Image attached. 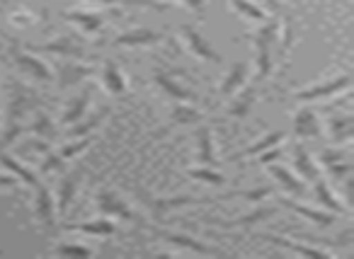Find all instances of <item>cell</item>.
Listing matches in <instances>:
<instances>
[{
	"instance_id": "d590c367",
	"label": "cell",
	"mask_w": 354,
	"mask_h": 259,
	"mask_svg": "<svg viewBox=\"0 0 354 259\" xmlns=\"http://www.w3.org/2000/svg\"><path fill=\"white\" fill-rule=\"evenodd\" d=\"M187 177L194 182H202V184H212V186L226 184V177H223L216 167H207V165H197V167H192V170H187Z\"/></svg>"
},
{
	"instance_id": "83f0119b",
	"label": "cell",
	"mask_w": 354,
	"mask_h": 259,
	"mask_svg": "<svg viewBox=\"0 0 354 259\" xmlns=\"http://www.w3.org/2000/svg\"><path fill=\"white\" fill-rule=\"evenodd\" d=\"M270 175L277 180V184L281 186L284 191H289V194H296V196H304L306 194V182L301 180L299 175H296L294 170H289V167L284 165H274V162H270Z\"/></svg>"
},
{
	"instance_id": "5bb4252c",
	"label": "cell",
	"mask_w": 354,
	"mask_h": 259,
	"mask_svg": "<svg viewBox=\"0 0 354 259\" xmlns=\"http://www.w3.org/2000/svg\"><path fill=\"white\" fill-rule=\"evenodd\" d=\"M257 99H260V85L252 83V85H243L236 95L228 97V107H226V114L231 119H245L248 114L255 109Z\"/></svg>"
},
{
	"instance_id": "4dcf8cb0",
	"label": "cell",
	"mask_w": 354,
	"mask_h": 259,
	"mask_svg": "<svg viewBox=\"0 0 354 259\" xmlns=\"http://www.w3.org/2000/svg\"><path fill=\"white\" fill-rule=\"evenodd\" d=\"M100 78H102V88L107 90L109 95H124L129 90V83H127V75L122 73L114 61H107L100 70Z\"/></svg>"
},
{
	"instance_id": "60d3db41",
	"label": "cell",
	"mask_w": 354,
	"mask_h": 259,
	"mask_svg": "<svg viewBox=\"0 0 354 259\" xmlns=\"http://www.w3.org/2000/svg\"><path fill=\"white\" fill-rule=\"evenodd\" d=\"M88 3H102V6H138V8H153V10H165L170 8L160 0H88Z\"/></svg>"
},
{
	"instance_id": "52a82bcc",
	"label": "cell",
	"mask_w": 354,
	"mask_h": 259,
	"mask_svg": "<svg viewBox=\"0 0 354 259\" xmlns=\"http://www.w3.org/2000/svg\"><path fill=\"white\" fill-rule=\"evenodd\" d=\"M10 56H12V64H15L27 78L37 80V83H54V68H51L44 59L32 54L30 49H17V46H12Z\"/></svg>"
},
{
	"instance_id": "d4e9b609",
	"label": "cell",
	"mask_w": 354,
	"mask_h": 259,
	"mask_svg": "<svg viewBox=\"0 0 354 259\" xmlns=\"http://www.w3.org/2000/svg\"><path fill=\"white\" fill-rule=\"evenodd\" d=\"M66 22L78 27L83 35L88 37H100L104 30V15L102 12H83V10H71L64 15Z\"/></svg>"
},
{
	"instance_id": "44dd1931",
	"label": "cell",
	"mask_w": 354,
	"mask_h": 259,
	"mask_svg": "<svg viewBox=\"0 0 354 259\" xmlns=\"http://www.w3.org/2000/svg\"><path fill=\"white\" fill-rule=\"evenodd\" d=\"M93 73H95L93 66L73 64V61L68 59L59 68V73H54V80H56V85H59V90H68V88H75V85H83V80H88Z\"/></svg>"
},
{
	"instance_id": "7bdbcfd3",
	"label": "cell",
	"mask_w": 354,
	"mask_h": 259,
	"mask_svg": "<svg viewBox=\"0 0 354 259\" xmlns=\"http://www.w3.org/2000/svg\"><path fill=\"white\" fill-rule=\"evenodd\" d=\"M279 157H281V148L274 146V148H270V151H262L255 162L257 165H270V162H277Z\"/></svg>"
},
{
	"instance_id": "1f68e13d",
	"label": "cell",
	"mask_w": 354,
	"mask_h": 259,
	"mask_svg": "<svg viewBox=\"0 0 354 259\" xmlns=\"http://www.w3.org/2000/svg\"><path fill=\"white\" fill-rule=\"evenodd\" d=\"M0 165L6 167V170H10V175H15L20 182H25L27 186H32V189H37V186L41 184L39 182V175H37L35 170H30L27 165H22L17 157L8 155L6 151H0Z\"/></svg>"
},
{
	"instance_id": "bcb514c9",
	"label": "cell",
	"mask_w": 354,
	"mask_h": 259,
	"mask_svg": "<svg viewBox=\"0 0 354 259\" xmlns=\"http://www.w3.org/2000/svg\"><path fill=\"white\" fill-rule=\"evenodd\" d=\"M17 177L15 175H0V189H6V186H17Z\"/></svg>"
},
{
	"instance_id": "3957f363",
	"label": "cell",
	"mask_w": 354,
	"mask_h": 259,
	"mask_svg": "<svg viewBox=\"0 0 354 259\" xmlns=\"http://www.w3.org/2000/svg\"><path fill=\"white\" fill-rule=\"evenodd\" d=\"M133 194H136L138 204L148 211L156 223H165L167 215L177 209H185V206H197V204H214L218 199H209V196H153L151 191L138 189L133 186Z\"/></svg>"
},
{
	"instance_id": "5b68a950",
	"label": "cell",
	"mask_w": 354,
	"mask_h": 259,
	"mask_svg": "<svg viewBox=\"0 0 354 259\" xmlns=\"http://www.w3.org/2000/svg\"><path fill=\"white\" fill-rule=\"evenodd\" d=\"M352 88V75L349 73H339L335 78H328L323 83H310L301 90H294V99L304 104H313L320 102V99H330V97H337L339 93H347Z\"/></svg>"
},
{
	"instance_id": "9c48e42d",
	"label": "cell",
	"mask_w": 354,
	"mask_h": 259,
	"mask_svg": "<svg viewBox=\"0 0 354 259\" xmlns=\"http://www.w3.org/2000/svg\"><path fill=\"white\" fill-rule=\"evenodd\" d=\"M153 85H156L167 99H172V102H189V104L199 102V95L194 93V90H189L187 85H183L175 75L162 68L153 70Z\"/></svg>"
},
{
	"instance_id": "30bf717a",
	"label": "cell",
	"mask_w": 354,
	"mask_h": 259,
	"mask_svg": "<svg viewBox=\"0 0 354 259\" xmlns=\"http://www.w3.org/2000/svg\"><path fill=\"white\" fill-rule=\"evenodd\" d=\"M180 37H183V44L187 46L189 54L197 56L199 61H204V64H223V56L218 54L212 46V41H209L202 32L194 30L192 25H185L183 30H180Z\"/></svg>"
},
{
	"instance_id": "e575fe53",
	"label": "cell",
	"mask_w": 354,
	"mask_h": 259,
	"mask_svg": "<svg viewBox=\"0 0 354 259\" xmlns=\"http://www.w3.org/2000/svg\"><path fill=\"white\" fill-rule=\"evenodd\" d=\"M107 117H109V107H104V109H100V112H95L90 119H85V122L80 119V122L71 124L66 133H68V138H83V136H88L90 131H95Z\"/></svg>"
},
{
	"instance_id": "603a6c76",
	"label": "cell",
	"mask_w": 354,
	"mask_h": 259,
	"mask_svg": "<svg viewBox=\"0 0 354 259\" xmlns=\"http://www.w3.org/2000/svg\"><path fill=\"white\" fill-rule=\"evenodd\" d=\"M197 153H194V160L197 165H207V167H218V157H216V148H214V133L212 126L202 122V126L197 128Z\"/></svg>"
},
{
	"instance_id": "8d00e7d4",
	"label": "cell",
	"mask_w": 354,
	"mask_h": 259,
	"mask_svg": "<svg viewBox=\"0 0 354 259\" xmlns=\"http://www.w3.org/2000/svg\"><path fill=\"white\" fill-rule=\"evenodd\" d=\"M274 194V186H255V189H236V191H228V194H221V199H245V201H252V204H260L265 201L267 196Z\"/></svg>"
},
{
	"instance_id": "484cf974",
	"label": "cell",
	"mask_w": 354,
	"mask_h": 259,
	"mask_svg": "<svg viewBox=\"0 0 354 259\" xmlns=\"http://www.w3.org/2000/svg\"><path fill=\"white\" fill-rule=\"evenodd\" d=\"M64 230H75V233H83V235H93V238H112L117 235V223L112 218H93V220H85V223H64Z\"/></svg>"
},
{
	"instance_id": "8992f818",
	"label": "cell",
	"mask_w": 354,
	"mask_h": 259,
	"mask_svg": "<svg viewBox=\"0 0 354 259\" xmlns=\"http://www.w3.org/2000/svg\"><path fill=\"white\" fill-rule=\"evenodd\" d=\"M151 230L156 233V238L160 242L170 244L172 247V254L175 252H194V254H207V257H218L221 249L214 247V244H207L197 238H189V235H183V233H172V230H160L158 225H151Z\"/></svg>"
},
{
	"instance_id": "d6a6232c",
	"label": "cell",
	"mask_w": 354,
	"mask_h": 259,
	"mask_svg": "<svg viewBox=\"0 0 354 259\" xmlns=\"http://www.w3.org/2000/svg\"><path fill=\"white\" fill-rule=\"evenodd\" d=\"M294 41H296V17L286 12V15L279 20V35H277V51H279L281 61L289 56Z\"/></svg>"
},
{
	"instance_id": "277c9868",
	"label": "cell",
	"mask_w": 354,
	"mask_h": 259,
	"mask_svg": "<svg viewBox=\"0 0 354 259\" xmlns=\"http://www.w3.org/2000/svg\"><path fill=\"white\" fill-rule=\"evenodd\" d=\"M93 201H95V209H97V213L104 215V218L127 220V223H133V225H143V218L131 209V206H129V201L122 199V194H119L117 189H109V186H104V189H100L97 194H95Z\"/></svg>"
},
{
	"instance_id": "4316f807",
	"label": "cell",
	"mask_w": 354,
	"mask_h": 259,
	"mask_svg": "<svg viewBox=\"0 0 354 259\" xmlns=\"http://www.w3.org/2000/svg\"><path fill=\"white\" fill-rule=\"evenodd\" d=\"M279 201L286 206V209H291L294 213L304 215L306 220H310V223L318 225V228H330V225H335V220H337V213H333V211L310 209V206H304V204H299V201H291V199H279Z\"/></svg>"
},
{
	"instance_id": "f1b7e54d",
	"label": "cell",
	"mask_w": 354,
	"mask_h": 259,
	"mask_svg": "<svg viewBox=\"0 0 354 259\" xmlns=\"http://www.w3.org/2000/svg\"><path fill=\"white\" fill-rule=\"evenodd\" d=\"M294 170L304 182H315L320 177L318 162H315V157L306 151L304 143H296V148H294Z\"/></svg>"
},
{
	"instance_id": "9a60e30c",
	"label": "cell",
	"mask_w": 354,
	"mask_h": 259,
	"mask_svg": "<svg viewBox=\"0 0 354 259\" xmlns=\"http://www.w3.org/2000/svg\"><path fill=\"white\" fill-rule=\"evenodd\" d=\"M35 215L37 220H39L41 228L46 230H56L59 228V223H56V218H59V211H56V201H54V194H51L49 186L39 184L35 189Z\"/></svg>"
},
{
	"instance_id": "b9f144b4",
	"label": "cell",
	"mask_w": 354,
	"mask_h": 259,
	"mask_svg": "<svg viewBox=\"0 0 354 259\" xmlns=\"http://www.w3.org/2000/svg\"><path fill=\"white\" fill-rule=\"evenodd\" d=\"M8 22L15 27H32L37 22V15L35 12H27V10H20V12H12L10 17H8Z\"/></svg>"
},
{
	"instance_id": "7c38bea8",
	"label": "cell",
	"mask_w": 354,
	"mask_h": 259,
	"mask_svg": "<svg viewBox=\"0 0 354 259\" xmlns=\"http://www.w3.org/2000/svg\"><path fill=\"white\" fill-rule=\"evenodd\" d=\"M160 41H165L162 32L151 30V27H131V30L114 37L112 46H117V49H146V46H156Z\"/></svg>"
},
{
	"instance_id": "e0dca14e",
	"label": "cell",
	"mask_w": 354,
	"mask_h": 259,
	"mask_svg": "<svg viewBox=\"0 0 354 259\" xmlns=\"http://www.w3.org/2000/svg\"><path fill=\"white\" fill-rule=\"evenodd\" d=\"M248 75H250V64L248 61H236V64L228 66L221 83H218V97L228 99L231 95H236L248 83Z\"/></svg>"
},
{
	"instance_id": "7402d4cb",
	"label": "cell",
	"mask_w": 354,
	"mask_h": 259,
	"mask_svg": "<svg viewBox=\"0 0 354 259\" xmlns=\"http://www.w3.org/2000/svg\"><path fill=\"white\" fill-rule=\"evenodd\" d=\"M313 201L320 206V209L333 211V213H337V215L349 213V206L342 204V199H339L337 194H333L328 180H323V177H318V180L313 182Z\"/></svg>"
},
{
	"instance_id": "ba28073f",
	"label": "cell",
	"mask_w": 354,
	"mask_h": 259,
	"mask_svg": "<svg viewBox=\"0 0 354 259\" xmlns=\"http://www.w3.org/2000/svg\"><path fill=\"white\" fill-rule=\"evenodd\" d=\"M25 49L37 51V54H54V56H64V59H88V49H85V41L75 39V37L66 35V37H56L51 41L44 44H25Z\"/></svg>"
},
{
	"instance_id": "cb8c5ba5",
	"label": "cell",
	"mask_w": 354,
	"mask_h": 259,
	"mask_svg": "<svg viewBox=\"0 0 354 259\" xmlns=\"http://www.w3.org/2000/svg\"><path fill=\"white\" fill-rule=\"evenodd\" d=\"M328 136L335 146H349L354 138V119L352 114H335L325 122Z\"/></svg>"
},
{
	"instance_id": "8fae6325",
	"label": "cell",
	"mask_w": 354,
	"mask_h": 259,
	"mask_svg": "<svg viewBox=\"0 0 354 259\" xmlns=\"http://www.w3.org/2000/svg\"><path fill=\"white\" fill-rule=\"evenodd\" d=\"M277 215V206H257V209L248 211L243 215H236L233 220H223V218H207V223L212 228L218 230H243V228H252V225H260L265 220L274 218Z\"/></svg>"
},
{
	"instance_id": "f546056e",
	"label": "cell",
	"mask_w": 354,
	"mask_h": 259,
	"mask_svg": "<svg viewBox=\"0 0 354 259\" xmlns=\"http://www.w3.org/2000/svg\"><path fill=\"white\" fill-rule=\"evenodd\" d=\"M284 138H286V131H270V133H265L260 141L250 143V146H245L243 151L233 153L231 160H245V157H255V155H260L262 151H270V148L279 146Z\"/></svg>"
},
{
	"instance_id": "f6af8a7d",
	"label": "cell",
	"mask_w": 354,
	"mask_h": 259,
	"mask_svg": "<svg viewBox=\"0 0 354 259\" xmlns=\"http://www.w3.org/2000/svg\"><path fill=\"white\" fill-rule=\"evenodd\" d=\"M255 3H260L262 8H270V10H274V12H281L286 8L284 0H255Z\"/></svg>"
},
{
	"instance_id": "f35d334b",
	"label": "cell",
	"mask_w": 354,
	"mask_h": 259,
	"mask_svg": "<svg viewBox=\"0 0 354 259\" xmlns=\"http://www.w3.org/2000/svg\"><path fill=\"white\" fill-rule=\"evenodd\" d=\"M51 252L59 254V257H93L95 249L85 242H56Z\"/></svg>"
},
{
	"instance_id": "ac0fdd59",
	"label": "cell",
	"mask_w": 354,
	"mask_h": 259,
	"mask_svg": "<svg viewBox=\"0 0 354 259\" xmlns=\"http://www.w3.org/2000/svg\"><path fill=\"white\" fill-rule=\"evenodd\" d=\"M257 240H265V242H272L277 244V247L286 249V252H294L299 254V257H310V259H330L333 254L328 252V249H320L315 247V244H304V242H294V240L284 238V235H257Z\"/></svg>"
},
{
	"instance_id": "2e32d148",
	"label": "cell",
	"mask_w": 354,
	"mask_h": 259,
	"mask_svg": "<svg viewBox=\"0 0 354 259\" xmlns=\"http://www.w3.org/2000/svg\"><path fill=\"white\" fill-rule=\"evenodd\" d=\"M93 95H95L93 85H85L83 93H78L75 97H71L68 102H66V107L61 109V117H59L61 126H71V124L80 122V119L85 117V112L90 109V104H93Z\"/></svg>"
},
{
	"instance_id": "7a4b0ae2",
	"label": "cell",
	"mask_w": 354,
	"mask_h": 259,
	"mask_svg": "<svg viewBox=\"0 0 354 259\" xmlns=\"http://www.w3.org/2000/svg\"><path fill=\"white\" fill-rule=\"evenodd\" d=\"M277 35H279V20H270L257 27L250 35L252 49H255V83L262 85L274 73V51H277Z\"/></svg>"
},
{
	"instance_id": "ffe728a7",
	"label": "cell",
	"mask_w": 354,
	"mask_h": 259,
	"mask_svg": "<svg viewBox=\"0 0 354 259\" xmlns=\"http://www.w3.org/2000/svg\"><path fill=\"white\" fill-rule=\"evenodd\" d=\"M204 119H207L204 112H199L194 104L175 102L170 109V117H167V128L160 133V136H165L167 131H172V128H177V126H194V124H202Z\"/></svg>"
},
{
	"instance_id": "836d02e7",
	"label": "cell",
	"mask_w": 354,
	"mask_h": 259,
	"mask_svg": "<svg viewBox=\"0 0 354 259\" xmlns=\"http://www.w3.org/2000/svg\"><path fill=\"white\" fill-rule=\"evenodd\" d=\"M27 133H35V136L44 138V141H56V138L61 136L59 126L54 124V119L49 117V114L44 112H37L35 119H32L30 124H27Z\"/></svg>"
},
{
	"instance_id": "6da1fadb",
	"label": "cell",
	"mask_w": 354,
	"mask_h": 259,
	"mask_svg": "<svg viewBox=\"0 0 354 259\" xmlns=\"http://www.w3.org/2000/svg\"><path fill=\"white\" fill-rule=\"evenodd\" d=\"M41 104L39 95L30 88V85L12 83L8 90L6 99V131L0 136V151L10 148L17 138H22L27 133V117L32 112H37Z\"/></svg>"
},
{
	"instance_id": "74e56055",
	"label": "cell",
	"mask_w": 354,
	"mask_h": 259,
	"mask_svg": "<svg viewBox=\"0 0 354 259\" xmlns=\"http://www.w3.org/2000/svg\"><path fill=\"white\" fill-rule=\"evenodd\" d=\"M231 8L252 22H265L267 20L265 8H262L260 3H255V0H231Z\"/></svg>"
},
{
	"instance_id": "4fadbf2b",
	"label": "cell",
	"mask_w": 354,
	"mask_h": 259,
	"mask_svg": "<svg viewBox=\"0 0 354 259\" xmlns=\"http://www.w3.org/2000/svg\"><path fill=\"white\" fill-rule=\"evenodd\" d=\"M85 177V167H75V170L66 172L64 177L59 180V186H56V211H59V215H66L71 209V204H73L75 194H78V186L80 182H83Z\"/></svg>"
},
{
	"instance_id": "d6986e66",
	"label": "cell",
	"mask_w": 354,
	"mask_h": 259,
	"mask_svg": "<svg viewBox=\"0 0 354 259\" xmlns=\"http://www.w3.org/2000/svg\"><path fill=\"white\" fill-rule=\"evenodd\" d=\"M323 133V124L320 117L313 107H301L294 114V136L301 141H310V138H318Z\"/></svg>"
},
{
	"instance_id": "ab89813d",
	"label": "cell",
	"mask_w": 354,
	"mask_h": 259,
	"mask_svg": "<svg viewBox=\"0 0 354 259\" xmlns=\"http://www.w3.org/2000/svg\"><path fill=\"white\" fill-rule=\"evenodd\" d=\"M90 146H93V138L83 136V138H73V141L66 143V146L61 148V151H56V153H59L64 160H71V157H75V155H80L83 151H88Z\"/></svg>"
},
{
	"instance_id": "ee69618b",
	"label": "cell",
	"mask_w": 354,
	"mask_h": 259,
	"mask_svg": "<svg viewBox=\"0 0 354 259\" xmlns=\"http://www.w3.org/2000/svg\"><path fill=\"white\" fill-rule=\"evenodd\" d=\"M180 3L192 12H197V15H204V8H207V0H180Z\"/></svg>"
}]
</instances>
